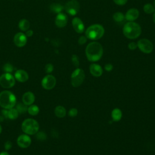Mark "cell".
Listing matches in <instances>:
<instances>
[{
	"instance_id": "6da1fadb",
	"label": "cell",
	"mask_w": 155,
	"mask_h": 155,
	"mask_svg": "<svg viewBox=\"0 0 155 155\" xmlns=\"http://www.w3.org/2000/svg\"><path fill=\"white\" fill-rule=\"evenodd\" d=\"M103 47L102 45L96 41L89 43L85 48V54L87 59L90 62L99 61L103 55Z\"/></svg>"
},
{
	"instance_id": "7a4b0ae2",
	"label": "cell",
	"mask_w": 155,
	"mask_h": 155,
	"mask_svg": "<svg viewBox=\"0 0 155 155\" xmlns=\"http://www.w3.org/2000/svg\"><path fill=\"white\" fill-rule=\"evenodd\" d=\"M123 34L124 36L130 39L138 38L142 32V29L139 24L133 21L127 22L123 27Z\"/></svg>"
},
{
	"instance_id": "3957f363",
	"label": "cell",
	"mask_w": 155,
	"mask_h": 155,
	"mask_svg": "<svg viewBox=\"0 0 155 155\" xmlns=\"http://www.w3.org/2000/svg\"><path fill=\"white\" fill-rule=\"evenodd\" d=\"M16 104L15 95L8 90H4L0 93V106L4 109L13 108Z\"/></svg>"
},
{
	"instance_id": "277c9868",
	"label": "cell",
	"mask_w": 155,
	"mask_h": 155,
	"mask_svg": "<svg viewBox=\"0 0 155 155\" xmlns=\"http://www.w3.org/2000/svg\"><path fill=\"white\" fill-rule=\"evenodd\" d=\"M104 27L99 24H93L89 26L85 30V36L87 39L96 41L101 39L104 35Z\"/></svg>"
},
{
	"instance_id": "5b68a950",
	"label": "cell",
	"mask_w": 155,
	"mask_h": 155,
	"mask_svg": "<svg viewBox=\"0 0 155 155\" xmlns=\"http://www.w3.org/2000/svg\"><path fill=\"white\" fill-rule=\"evenodd\" d=\"M22 131L28 135L36 134L39 129V123L32 118H28L25 119L21 125Z\"/></svg>"
},
{
	"instance_id": "8992f818",
	"label": "cell",
	"mask_w": 155,
	"mask_h": 155,
	"mask_svg": "<svg viewBox=\"0 0 155 155\" xmlns=\"http://www.w3.org/2000/svg\"><path fill=\"white\" fill-rule=\"evenodd\" d=\"M85 74L84 70L80 68H76L71 73V84L74 87H78L84 82Z\"/></svg>"
},
{
	"instance_id": "52a82bcc",
	"label": "cell",
	"mask_w": 155,
	"mask_h": 155,
	"mask_svg": "<svg viewBox=\"0 0 155 155\" xmlns=\"http://www.w3.org/2000/svg\"><path fill=\"white\" fill-rule=\"evenodd\" d=\"M15 78L8 73H4L0 76V85L4 88H10L15 84Z\"/></svg>"
},
{
	"instance_id": "ba28073f",
	"label": "cell",
	"mask_w": 155,
	"mask_h": 155,
	"mask_svg": "<svg viewBox=\"0 0 155 155\" xmlns=\"http://www.w3.org/2000/svg\"><path fill=\"white\" fill-rule=\"evenodd\" d=\"M137 45L139 49L142 52L146 54H149L151 53L153 50V45L152 42L146 38H142L139 39L137 41Z\"/></svg>"
},
{
	"instance_id": "9c48e42d",
	"label": "cell",
	"mask_w": 155,
	"mask_h": 155,
	"mask_svg": "<svg viewBox=\"0 0 155 155\" xmlns=\"http://www.w3.org/2000/svg\"><path fill=\"white\" fill-rule=\"evenodd\" d=\"M80 9V4L76 0H70L68 1L65 5L66 12L71 16H74L78 14Z\"/></svg>"
},
{
	"instance_id": "30bf717a",
	"label": "cell",
	"mask_w": 155,
	"mask_h": 155,
	"mask_svg": "<svg viewBox=\"0 0 155 155\" xmlns=\"http://www.w3.org/2000/svg\"><path fill=\"white\" fill-rule=\"evenodd\" d=\"M56 84V79L55 77L51 74H47L43 78L41 81L42 87L47 90L53 89Z\"/></svg>"
},
{
	"instance_id": "8fae6325",
	"label": "cell",
	"mask_w": 155,
	"mask_h": 155,
	"mask_svg": "<svg viewBox=\"0 0 155 155\" xmlns=\"http://www.w3.org/2000/svg\"><path fill=\"white\" fill-rule=\"evenodd\" d=\"M31 143V139L29 135L23 134L18 136L17 139V144L21 148H28Z\"/></svg>"
},
{
	"instance_id": "7c38bea8",
	"label": "cell",
	"mask_w": 155,
	"mask_h": 155,
	"mask_svg": "<svg viewBox=\"0 0 155 155\" xmlns=\"http://www.w3.org/2000/svg\"><path fill=\"white\" fill-rule=\"evenodd\" d=\"M27 41V38L25 34L22 32H18L16 33L13 38L14 44L18 47H24Z\"/></svg>"
},
{
	"instance_id": "4fadbf2b",
	"label": "cell",
	"mask_w": 155,
	"mask_h": 155,
	"mask_svg": "<svg viewBox=\"0 0 155 155\" xmlns=\"http://www.w3.org/2000/svg\"><path fill=\"white\" fill-rule=\"evenodd\" d=\"M72 26L78 33H82L85 30L84 24L78 17H75L72 19Z\"/></svg>"
},
{
	"instance_id": "5bb4252c",
	"label": "cell",
	"mask_w": 155,
	"mask_h": 155,
	"mask_svg": "<svg viewBox=\"0 0 155 155\" xmlns=\"http://www.w3.org/2000/svg\"><path fill=\"white\" fill-rule=\"evenodd\" d=\"M68 22V17L67 15L64 13H58L55 18V24L59 28L64 27Z\"/></svg>"
},
{
	"instance_id": "9a60e30c",
	"label": "cell",
	"mask_w": 155,
	"mask_h": 155,
	"mask_svg": "<svg viewBox=\"0 0 155 155\" xmlns=\"http://www.w3.org/2000/svg\"><path fill=\"white\" fill-rule=\"evenodd\" d=\"M2 114L5 118H8L11 120L16 119L19 114L18 110L14 108L10 109H3L2 110Z\"/></svg>"
},
{
	"instance_id": "2e32d148",
	"label": "cell",
	"mask_w": 155,
	"mask_h": 155,
	"mask_svg": "<svg viewBox=\"0 0 155 155\" xmlns=\"http://www.w3.org/2000/svg\"><path fill=\"white\" fill-rule=\"evenodd\" d=\"M139 16V12L136 8H131L127 10L125 15V19L128 22H133L137 19Z\"/></svg>"
},
{
	"instance_id": "e0dca14e",
	"label": "cell",
	"mask_w": 155,
	"mask_h": 155,
	"mask_svg": "<svg viewBox=\"0 0 155 155\" xmlns=\"http://www.w3.org/2000/svg\"><path fill=\"white\" fill-rule=\"evenodd\" d=\"M15 78L16 80H17L18 82H25L28 81L29 76L28 74L26 71L24 70L19 69L16 71L15 73Z\"/></svg>"
},
{
	"instance_id": "ac0fdd59",
	"label": "cell",
	"mask_w": 155,
	"mask_h": 155,
	"mask_svg": "<svg viewBox=\"0 0 155 155\" xmlns=\"http://www.w3.org/2000/svg\"><path fill=\"white\" fill-rule=\"evenodd\" d=\"M90 72L92 76L94 77H100L103 73V69L102 67L96 63H93L89 67Z\"/></svg>"
},
{
	"instance_id": "d6986e66",
	"label": "cell",
	"mask_w": 155,
	"mask_h": 155,
	"mask_svg": "<svg viewBox=\"0 0 155 155\" xmlns=\"http://www.w3.org/2000/svg\"><path fill=\"white\" fill-rule=\"evenodd\" d=\"M22 102L27 105L29 106L31 104H33L35 101V94L31 92V91H27L25 92L23 95L22 97Z\"/></svg>"
},
{
	"instance_id": "ffe728a7",
	"label": "cell",
	"mask_w": 155,
	"mask_h": 155,
	"mask_svg": "<svg viewBox=\"0 0 155 155\" xmlns=\"http://www.w3.org/2000/svg\"><path fill=\"white\" fill-rule=\"evenodd\" d=\"M111 116L112 120L113 121L118 122L122 119V111L118 108H115L112 110Z\"/></svg>"
},
{
	"instance_id": "44dd1931",
	"label": "cell",
	"mask_w": 155,
	"mask_h": 155,
	"mask_svg": "<svg viewBox=\"0 0 155 155\" xmlns=\"http://www.w3.org/2000/svg\"><path fill=\"white\" fill-rule=\"evenodd\" d=\"M54 114L59 118L64 117L67 114V111L65 108L62 105H58L54 108Z\"/></svg>"
},
{
	"instance_id": "7402d4cb",
	"label": "cell",
	"mask_w": 155,
	"mask_h": 155,
	"mask_svg": "<svg viewBox=\"0 0 155 155\" xmlns=\"http://www.w3.org/2000/svg\"><path fill=\"white\" fill-rule=\"evenodd\" d=\"M18 27L22 31H26L30 28V22L26 19H22L18 23Z\"/></svg>"
},
{
	"instance_id": "603a6c76",
	"label": "cell",
	"mask_w": 155,
	"mask_h": 155,
	"mask_svg": "<svg viewBox=\"0 0 155 155\" xmlns=\"http://www.w3.org/2000/svg\"><path fill=\"white\" fill-rule=\"evenodd\" d=\"M50 8L51 11H52L53 12L56 13H59L62 11L64 7L60 4L53 3V4H51L50 5Z\"/></svg>"
},
{
	"instance_id": "cb8c5ba5",
	"label": "cell",
	"mask_w": 155,
	"mask_h": 155,
	"mask_svg": "<svg viewBox=\"0 0 155 155\" xmlns=\"http://www.w3.org/2000/svg\"><path fill=\"white\" fill-rule=\"evenodd\" d=\"M27 111L29 113V114L31 116H36L39 112V108L36 105L31 104L29 105V107H28Z\"/></svg>"
},
{
	"instance_id": "d4e9b609",
	"label": "cell",
	"mask_w": 155,
	"mask_h": 155,
	"mask_svg": "<svg viewBox=\"0 0 155 155\" xmlns=\"http://www.w3.org/2000/svg\"><path fill=\"white\" fill-rule=\"evenodd\" d=\"M113 19L117 22H120L123 21L124 19H125V15L120 12H116L113 15Z\"/></svg>"
},
{
	"instance_id": "484cf974",
	"label": "cell",
	"mask_w": 155,
	"mask_h": 155,
	"mask_svg": "<svg viewBox=\"0 0 155 155\" xmlns=\"http://www.w3.org/2000/svg\"><path fill=\"white\" fill-rule=\"evenodd\" d=\"M143 10L147 14H151L155 12L154 7L150 3L145 4L143 7Z\"/></svg>"
},
{
	"instance_id": "4316f807",
	"label": "cell",
	"mask_w": 155,
	"mask_h": 155,
	"mask_svg": "<svg viewBox=\"0 0 155 155\" xmlns=\"http://www.w3.org/2000/svg\"><path fill=\"white\" fill-rule=\"evenodd\" d=\"M27 105H25L23 102L19 103L16 105V109L18 110L19 114H22L24 113H25L27 111Z\"/></svg>"
},
{
	"instance_id": "83f0119b",
	"label": "cell",
	"mask_w": 155,
	"mask_h": 155,
	"mask_svg": "<svg viewBox=\"0 0 155 155\" xmlns=\"http://www.w3.org/2000/svg\"><path fill=\"white\" fill-rule=\"evenodd\" d=\"M3 70L5 73H11L13 70V65L10 63H6L3 65Z\"/></svg>"
},
{
	"instance_id": "f1b7e54d",
	"label": "cell",
	"mask_w": 155,
	"mask_h": 155,
	"mask_svg": "<svg viewBox=\"0 0 155 155\" xmlns=\"http://www.w3.org/2000/svg\"><path fill=\"white\" fill-rule=\"evenodd\" d=\"M71 62L74 67H76V68H79V59L76 54H73L71 56Z\"/></svg>"
},
{
	"instance_id": "f546056e",
	"label": "cell",
	"mask_w": 155,
	"mask_h": 155,
	"mask_svg": "<svg viewBox=\"0 0 155 155\" xmlns=\"http://www.w3.org/2000/svg\"><path fill=\"white\" fill-rule=\"evenodd\" d=\"M36 138L40 140H44L47 139V134L43 131L38 132L36 134Z\"/></svg>"
},
{
	"instance_id": "4dcf8cb0",
	"label": "cell",
	"mask_w": 155,
	"mask_h": 155,
	"mask_svg": "<svg viewBox=\"0 0 155 155\" xmlns=\"http://www.w3.org/2000/svg\"><path fill=\"white\" fill-rule=\"evenodd\" d=\"M68 114L69 116H70L71 117H74L78 115V111L77 108H71L69 110Z\"/></svg>"
},
{
	"instance_id": "1f68e13d",
	"label": "cell",
	"mask_w": 155,
	"mask_h": 155,
	"mask_svg": "<svg viewBox=\"0 0 155 155\" xmlns=\"http://www.w3.org/2000/svg\"><path fill=\"white\" fill-rule=\"evenodd\" d=\"M53 69H54V67L52 64L48 63L46 64V65L45 66V71L48 74L51 73L53 71Z\"/></svg>"
},
{
	"instance_id": "d6a6232c",
	"label": "cell",
	"mask_w": 155,
	"mask_h": 155,
	"mask_svg": "<svg viewBox=\"0 0 155 155\" xmlns=\"http://www.w3.org/2000/svg\"><path fill=\"white\" fill-rule=\"evenodd\" d=\"M87 41V38L85 36H81L78 39V44L79 45H84Z\"/></svg>"
},
{
	"instance_id": "836d02e7",
	"label": "cell",
	"mask_w": 155,
	"mask_h": 155,
	"mask_svg": "<svg viewBox=\"0 0 155 155\" xmlns=\"http://www.w3.org/2000/svg\"><path fill=\"white\" fill-rule=\"evenodd\" d=\"M128 48H129L130 50H136V49L137 48V44H136V42H130V43L128 44Z\"/></svg>"
},
{
	"instance_id": "e575fe53",
	"label": "cell",
	"mask_w": 155,
	"mask_h": 155,
	"mask_svg": "<svg viewBox=\"0 0 155 155\" xmlns=\"http://www.w3.org/2000/svg\"><path fill=\"white\" fill-rule=\"evenodd\" d=\"M113 2L119 5H124L127 4L128 0H113Z\"/></svg>"
},
{
	"instance_id": "d590c367",
	"label": "cell",
	"mask_w": 155,
	"mask_h": 155,
	"mask_svg": "<svg viewBox=\"0 0 155 155\" xmlns=\"http://www.w3.org/2000/svg\"><path fill=\"white\" fill-rule=\"evenodd\" d=\"M104 68H105V70L107 71L110 72V71H112V70L113 69V65L111 64H110V63H107V64H106L105 65Z\"/></svg>"
},
{
	"instance_id": "8d00e7d4",
	"label": "cell",
	"mask_w": 155,
	"mask_h": 155,
	"mask_svg": "<svg viewBox=\"0 0 155 155\" xmlns=\"http://www.w3.org/2000/svg\"><path fill=\"white\" fill-rule=\"evenodd\" d=\"M12 143L10 141L8 140V141H7V142L5 143V144H4V148H5V149L6 150H10V149L12 148Z\"/></svg>"
},
{
	"instance_id": "74e56055",
	"label": "cell",
	"mask_w": 155,
	"mask_h": 155,
	"mask_svg": "<svg viewBox=\"0 0 155 155\" xmlns=\"http://www.w3.org/2000/svg\"><path fill=\"white\" fill-rule=\"evenodd\" d=\"M33 35V31L32 30L28 29L25 31V35L27 37H30Z\"/></svg>"
},
{
	"instance_id": "f35d334b",
	"label": "cell",
	"mask_w": 155,
	"mask_h": 155,
	"mask_svg": "<svg viewBox=\"0 0 155 155\" xmlns=\"http://www.w3.org/2000/svg\"><path fill=\"white\" fill-rule=\"evenodd\" d=\"M0 155H10V154L7 151H2L1 153H0Z\"/></svg>"
},
{
	"instance_id": "ab89813d",
	"label": "cell",
	"mask_w": 155,
	"mask_h": 155,
	"mask_svg": "<svg viewBox=\"0 0 155 155\" xmlns=\"http://www.w3.org/2000/svg\"><path fill=\"white\" fill-rule=\"evenodd\" d=\"M153 22L155 23V12H154L153 15Z\"/></svg>"
},
{
	"instance_id": "60d3db41",
	"label": "cell",
	"mask_w": 155,
	"mask_h": 155,
	"mask_svg": "<svg viewBox=\"0 0 155 155\" xmlns=\"http://www.w3.org/2000/svg\"><path fill=\"white\" fill-rule=\"evenodd\" d=\"M1 132H2V127H1V125H0V134L1 133Z\"/></svg>"
},
{
	"instance_id": "b9f144b4",
	"label": "cell",
	"mask_w": 155,
	"mask_h": 155,
	"mask_svg": "<svg viewBox=\"0 0 155 155\" xmlns=\"http://www.w3.org/2000/svg\"><path fill=\"white\" fill-rule=\"evenodd\" d=\"M153 5H154V8H155V0L154 1V3H153Z\"/></svg>"
}]
</instances>
